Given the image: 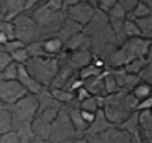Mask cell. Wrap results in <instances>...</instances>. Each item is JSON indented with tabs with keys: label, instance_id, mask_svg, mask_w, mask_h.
<instances>
[{
	"label": "cell",
	"instance_id": "obj_20",
	"mask_svg": "<svg viewBox=\"0 0 152 143\" xmlns=\"http://www.w3.org/2000/svg\"><path fill=\"white\" fill-rule=\"evenodd\" d=\"M99 107H100V102H99L97 98H95L92 95L90 98H87V99L81 102L80 109L91 111V112L94 113H97L100 110Z\"/></svg>",
	"mask_w": 152,
	"mask_h": 143
},
{
	"label": "cell",
	"instance_id": "obj_24",
	"mask_svg": "<svg viewBox=\"0 0 152 143\" xmlns=\"http://www.w3.org/2000/svg\"><path fill=\"white\" fill-rule=\"evenodd\" d=\"M117 2L118 0H99L97 6L101 11L108 13Z\"/></svg>",
	"mask_w": 152,
	"mask_h": 143
},
{
	"label": "cell",
	"instance_id": "obj_19",
	"mask_svg": "<svg viewBox=\"0 0 152 143\" xmlns=\"http://www.w3.org/2000/svg\"><path fill=\"white\" fill-rule=\"evenodd\" d=\"M10 55L12 56L13 61L18 64H25L31 58V56H30L29 52L27 48V46L23 48H18V50L15 51Z\"/></svg>",
	"mask_w": 152,
	"mask_h": 143
},
{
	"label": "cell",
	"instance_id": "obj_34",
	"mask_svg": "<svg viewBox=\"0 0 152 143\" xmlns=\"http://www.w3.org/2000/svg\"><path fill=\"white\" fill-rule=\"evenodd\" d=\"M37 143H53L51 140H37Z\"/></svg>",
	"mask_w": 152,
	"mask_h": 143
},
{
	"label": "cell",
	"instance_id": "obj_23",
	"mask_svg": "<svg viewBox=\"0 0 152 143\" xmlns=\"http://www.w3.org/2000/svg\"><path fill=\"white\" fill-rule=\"evenodd\" d=\"M0 143H21L17 133L14 129L0 136Z\"/></svg>",
	"mask_w": 152,
	"mask_h": 143
},
{
	"label": "cell",
	"instance_id": "obj_26",
	"mask_svg": "<svg viewBox=\"0 0 152 143\" xmlns=\"http://www.w3.org/2000/svg\"><path fill=\"white\" fill-rule=\"evenodd\" d=\"M152 109V94L147 98L144 99L143 101L138 103L136 108V111H141V110H151Z\"/></svg>",
	"mask_w": 152,
	"mask_h": 143
},
{
	"label": "cell",
	"instance_id": "obj_3",
	"mask_svg": "<svg viewBox=\"0 0 152 143\" xmlns=\"http://www.w3.org/2000/svg\"><path fill=\"white\" fill-rule=\"evenodd\" d=\"M16 39L28 46L36 42L40 36V28L37 23L25 15L18 16L13 22Z\"/></svg>",
	"mask_w": 152,
	"mask_h": 143
},
{
	"label": "cell",
	"instance_id": "obj_35",
	"mask_svg": "<svg viewBox=\"0 0 152 143\" xmlns=\"http://www.w3.org/2000/svg\"><path fill=\"white\" fill-rule=\"evenodd\" d=\"M151 112H152V109H151Z\"/></svg>",
	"mask_w": 152,
	"mask_h": 143
},
{
	"label": "cell",
	"instance_id": "obj_12",
	"mask_svg": "<svg viewBox=\"0 0 152 143\" xmlns=\"http://www.w3.org/2000/svg\"><path fill=\"white\" fill-rule=\"evenodd\" d=\"M135 21L140 30L141 37L152 43V14L143 18L137 19Z\"/></svg>",
	"mask_w": 152,
	"mask_h": 143
},
{
	"label": "cell",
	"instance_id": "obj_27",
	"mask_svg": "<svg viewBox=\"0 0 152 143\" xmlns=\"http://www.w3.org/2000/svg\"><path fill=\"white\" fill-rule=\"evenodd\" d=\"M80 112H81V116L82 117V119L84 120V121L88 124V126H90L91 124L94 122V121L95 120V117H96V114H97V113L82 110V109H80Z\"/></svg>",
	"mask_w": 152,
	"mask_h": 143
},
{
	"label": "cell",
	"instance_id": "obj_30",
	"mask_svg": "<svg viewBox=\"0 0 152 143\" xmlns=\"http://www.w3.org/2000/svg\"><path fill=\"white\" fill-rule=\"evenodd\" d=\"M9 41H10L9 36L3 31L0 30V46H5Z\"/></svg>",
	"mask_w": 152,
	"mask_h": 143
},
{
	"label": "cell",
	"instance_id": "obj_32",
	"mask_svg": "<svg viewBox=\"0 0 152 143\" xmlns=\"http://www.w3.org/2000/svg\"><path fill=\"white\" fill-rule=\"evenodd\" d=\"M142 2L145 4L146 6H148L152 11V0H142Z\"/></svg>",
	"mask_w": 152,
	"mask_h": 143
},
{
	"label": "cell",
	"instance_id": "obj_16",
	"mask_svg": "<svg viewBox=\"0 0 152 143\" xmlns=\"http://www.w3.org/2000/svg\"><path fill=\"white\" fill-rule=\"evenodd\" d=\"M50 93L56 100L59 103L71 102L75 97L74 94L70 91L61 88H53L50 91Z\"/></svg>",
	"mask_w": 152,
	"mask_h": 143
},
{
	"label": "cell",
	"instance_id": "obj_5",
	"mask_svg": "<svg viewBox=\"0 0 152 143\" xmlns=\"http://www.w3.org/2000/svg\"><path fill=\"white\" fill-rule=\"evenodd\" d=\"M68 14L72 21L81 27L86 26L93 19L95 8L86 2H78L69 6Z\"/></svg>",
	"mask_w": 152,
	"mask_h": 143
},
{
	"label": "cell",
	"instance_id": "obj_33",
	"mask_svg": "<svg viewBox=\"0 0 152 143\" xmlns=\"http://www.w3.org/2000/svg\"><path fill=\"white\" fill-rule=\"evenodd\" d=\"M72 143H90L86 139L84 138H80V139H77L74 140Z\"/></svg>",
	"mask_w": 152,
	"mask_h": 143
},
{
	"label": "cell",
	"instance_id": "obj_6",
	"mask_svg": "<svg viewBox=\"0 0 152 143\" xmlns=\"http://www.w3.org/2000/svg\"><path fill=\"white\" fill-rule=\"evenodd\" d=\"M17 80L31 95H37L43 90V88L44 87L40 82L31 76L24 64L18 65Z\"/></svg>",
	"mask_w": 152,
	"mask_h": 143
},
{
	"label": "cell",
	"instance_id": "obj_28",
	"mask_svg": "<svg viewBox=\"0 0 152 143\" xmlns=\"http://www.w3.org/2000/svg\"><path fill=\"white\" fill-rule=\"evenodd\" d=\"M75 93H77V95H75V96L77 95V99L80 102H81L82 101L85 100L87 98H90L91 96H92L91 93L89 92V90L85 87V86H81V88L78 89V90H76Z\"/></svg>",
	"mask_w": 152,
	"mask_h": 143
},
{
	"label": "cell",
	"instance_id": "obj_31",
	"mask_svg": "<svg viewBox=\"0 0 152 143\" xmlns=\"http://www.w3.org/2000/svg\"><path fill=\"white\" fill-rule=\"evenodd\" d=\"M133 137H134V139H135L134 140V143H147V142H144L142 141V139H141L140 138V136H139V133L134 135Z\"/></svg>",
	"mask_w": 152,
	"mask_h": 143
},
{
	"label": "cell",
	"instance_id": "obj_17",
	"mask_svg": "<svg viewBox=\"0 0 152 143\" xmlns=\"http://www.w3.org/2000/svg\"><path fill=\"white\" fill-rule=\"evenodd\" d=\"M18 65L15 61H12L9 66L0 72V81H8L17 79Z\"/></svg>",
	"mask_w": 152,
	"mask_h": 143
},
{
	"label": "cell",
	"instance_id": "obj_13",
	"mask_svg": "<svg viewBox=\"0 0 152 143\" xmlns=\"http://www.w3.org/2000/svg\"><path fill=\"white\" fill-rule=\"evenodd\" d=\"M132 94L140 102L152 94V86L145 82H139L132 90Z\"/></svg>",
	"mask_w": 152,
	"mask_h": 143
},
{
	"label": "cell",
	"instance_id": "obj_9",
	"mask_svg": "<svg viewBox=\"0 0 152 143\" xmlns=\"http://www.w3.org/2000/svg\"><path fill=\"white\" fill-rule=\"evenodd\" d=\"M139 112V127H142L148 141L152 143V112L151 110H145Z\"/></svg>",
	"mask_w": 152,
	"mask_h": 143
},
{
	"label": "cell",
	"instance_id": "obj_10",
	"mask_svg": "<svg viewBox=\"0 0 152 143\" xmlns=\"http://www.w3.org/2000/svg\"><path fill=\"white\" fill-rule=\"evenodd\" d=\"M121 129H125L126 131L131 133L132 136L138 133L139 129V112L134 111L130 114L129 117L119 124Z\"/></svg>",
	"mask_w": 152,
	"mask_h": 143
},
{
	"label": "cell",
	"instance_id": "obj_14",
	"mask_svg": "<svg viewBox=\"0 0 152 143\" xmlns=\"http://www.w3.org/2000/svg\"><path fill=\"white\" fill-rule=\"evenodd\" d=\"M13 130V119L10 110L0 109V136Z\"/></svg>",
	"mask_w": 152,
	"mask_h": 143
},
{
	"label": "cell",
	"instance_id": "obj_7",
	"mask_svg": "<svg viewBox=\"0 0 152 143\" xmlns=\"http://www.w3.org/2000/svg\"><path fill=\"white\" fill-rule=\"evenodd\" d=\"M43 57H55L63 48V41L58 36H53L40 42Z\"/></svg>",
	"mask_w": 152,
	"mask_h": 143
},
{
	"label": "cell",
	"instance_id": "obj_15",
	"mask_svg": "<svg viewBox=\"0 0 152 143\" xmlns=\"http://www.w3.org/2000/svg\"><path fill=\"white\" fill-rule=\"evenodd\" d=\"M147 63L148 61L145 58H136L125 65V69L128 74L137 75L140 74Z\"/></svg>",
	"mask_w": 152,
	"mask_h": 143
},
{
	"label": "cell",
	"instance_id": "obj_21",
	"mask_svg": "<svg viewBox=\"0 0 152 143\" xmlns=\"http://www.w3.org/2000/svg\"><path fill=\"white\" fill-rule=\"evenodd\" d=\"M91 60V57L86 52H78L72 56L73 63L75 64H77V65L80 66V67H82V68L86 67L88 64H90V61Z\"/></svg>",
	"mask_w": 152,
	"mask_h": 143
},
{
	"label": "cell",
	"instance_id": "obj_22",
	"mask_svg": "<svg viewBox=\"0 0 152 143\" xmlns=\"http://www.w3.org/2000/svg\"><path fill=\"white\" fill-rule=\"evenodd\" d=\"M139 78L152 86V61L148 62L143 70L138 74Z\"/></svg>",
	"mask_w": 152,
	"mask_h": 143
},
{
	"label": "cell",
	"instance_id": "obj_8",
	"mask_svg": "<svg viewBox=\"0 0 152 143\" xmlns=\"http://www.w3.org/2000/svg\"><path fill=\"white\" fill-rule=\"evenodd\" d=\"M113 124H111L106 117L104 111L103 110H99L96 114V117L94 122L91 124L86 133H99L105 131L106 129H110L113 126Z\"/></svg>",
	"mask_w": 152,
	"mask_h": 143
},
{
	"label": "cell",
	"instance_id": "obj_25",
	"mask_svg": "<svg viewBox=\"0 0 152 143\" xmlns=\"http://www.w3.org/2000/svg\"><path fill=\"white\" fill-rule=\"evenodd\" d=\"M13 61L12 56L6 52H0V72Z\"/></svg>",
	"mask_w": 152,
	"mask_h": 143
},
{
	"label": "cell",
	"instance_id": "obj_18",
	"mask_svg": "<svg viewBox=\"0 0 152 143\" xmlns=\"http://www.w3.org/2000/svg\"><path fill=\"white\" fill-rule=\"evenodd\" d=\"M123 28H124L125 35L129 38L141 36L140 30H139L138 26L137 25L136 22L135 21L126 19Z\"/></svg>",
	"mask_w": 152,
	"mask_h": 143
},
{
	"label": "cell",
	"instance_id": "obj_29",
	"mask_svg": "<svg viewBox=\"0 0 152 143\" xmlns=\"http://www.w3.org/2000/svg\"><path fill=\"white\" fill-rule=\"evenodd\" d=\"M118 2L124 8L127 13L132 12L138 4V0H118Z\"/></svg>",
	"mask_w": 152,
	"mask_h": 143
},
{
	"label": "cell",
	"instance_id": "obj_1",
	"mask_svg": "<svg viewBox=\"0 0 152 143\" xmlns=\"http://www.w3.org/2000/svg\"><path fill=\"white\" fill-rule=\"evenodd\" d=\"M24 65L31 76L43 86L51 84L59 71L54 57H32Z\"/></svg>",
	"mask_w": 152,
	"mask_h": 143
},
{
	"label": "cell",
	"instance_id": "obj_2",
	"mask_svg": "<svg viewBox=\"0 0 152 143\" xmlns=\"http://www.w3.org/2000/svg\"><path fill=\"white\" fill-rule=\"evenodd\" d=\"M11 111L13 123L33 122L35 115L39 111V102L36 95L28 94L16 102Z\"/></svg>",
	"mask_w": 152,
	"mask_h": 143
},
{
	"label": "cell",
	"instance_id": "obj_4",
	"mask_svg": "<svg viewBox=\"0 0 152 143\" xmlns=\"http://www.w3.org/2000/svg\"><path fill=\"white\" fill-rule=\"evenodd\" d=\"M29 93L18 81H0V100L5 105H13Z\"/></svg>",
	"mask_w": 152,
	"mask_h": 143
},
{
	"label": "cell",
	"instance_id": "obj_11",
	"mask_svg": "<svg viewBox=\"0 0 152 143\" xmlns=\"http://www.w3.org/2000/svg\"><path fill=\"white\" fill-rule=\"evenodd\" d=\"M74 130L77 133H85L89 126L84 121L81 116L79 109H74L70 112L69 115Z\"/></svg>",
	"mask_w": 152,
	"mask_h": 143
}]
</instances>
